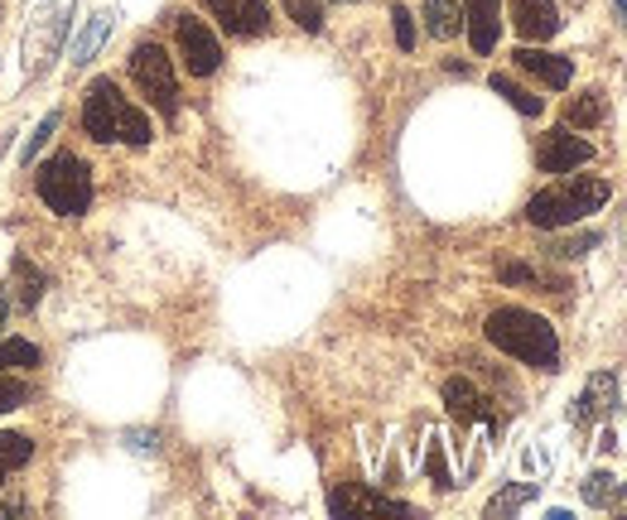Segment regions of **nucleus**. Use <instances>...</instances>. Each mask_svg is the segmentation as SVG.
<instances>
[{"mask_svg": "<svg viewBox=\"0 0 627 520\" xmlns=\"http://www.w3.org/2000/svg\"><path fill=\"white\" fill-rule=\"evenodd\" d=\"M30 385L15 381V377H0V415H10V409H20L24 401H30Z\"/></svg>", "mask_w": 627, "mask_h": 520, "instance_id": "nucleus-28", "label": "nucleus"}, {"mask_svg": "<svg viewBox=\"0 0 627 520\" xmlns=\"http://www.w3.org/2000/svg\"><path fill=\"white\" fill-rule=\"evenodd\" d=\"M613 405H618V377H613V371H594V377L584 381V395L570 405V425H579V429L598 425L603 415H613Z\"/></svg>", "mask_w": 627, "mask_h": 520, "instance_id": "nucleus-11", "label": "nucleus"}, {"mask_svg": "<svg viewBox=\"0 0 627 520\" xmlns=\"http://www.w3.org/2000/svg\"><path fill=\"white\" fill-rule=\"evenodd\" d=\"M579 497H584L589 506H598V511H608V506H618L627 497V487L613 473H589L584 487H579Z\"/></svg>", "mask_w": 627, "mask_h": 520, "instance_id": "nucleus-18", "label": "nucleus"}, {"mask_svg": "<svg viewBox=\"0 0 627 520\" xmlns=\"http://www.w3.org/2000/svg\"><path fill=\"white\" fill-rule=\"evenodd\" d=\"M285 5H289V15L299 20V30L319 34V24H323V10H319V0H285Z\"/></svg>", "mask_w": 627, "mask_h": 520, "instance_id": "nucleus-29", "label": "nucleus"}, {"mask_svg": "<svg viewBox=\"0 0 627 520\" xmlns=\"http://www.w3.org/2000/svg\"><path fill=\"white\" fill-rule=\"evenodd\" d=\"M30 458H34V439H30V434H20V429L0 434V487H5L10 473H20Z\"/></svg>", "mask_w": 627, "mask_h": 520, "instance_id": "nucleus-17", "label": "nucleus"}, {"mask_svg": "<svg viewBox=\"0 0 627 520\" xmlns=\"http://www.w3.org/2000/svg\"><path fill=\"white\" fill-rule=\"evenodd\" d=\"M464 30H468V44L474 54H492L498 48V34H502V5L498 0H464Z\"/></svg>", "mask_w": 627, "mask_h": 520, "instance_id": "nucleus-13", "label": "nucleus"}, {"mask_svg": "<svg viewBox=\"0 0 627 520\" xmlns=\"http://www.w3.org/2000/svg\"><path fill=\"white\" fill-rule=\"evenodd\" d=\"M444 405H449V415L458 419V425H488V429H502V419H498V409H492V401L478 391L468 377H449L444 381Z\"/></svg>", "mask_w": 627, "mask_h": 520, "instance_id": "nucleus-10", "label": "nucleus"}, {"mask_svg": "<svg viewBox=\"0 0 627 520\" xmlns=\"http://www.w3.org/2000/svg\"><path fill=\"white\" fill-rule=\"evenodd\" d=\"M10 275H15V285H20V309H39V299H44V289H48L44 275L34 270L24 256L10 261Z\"/></svg>", "mask_w": 627, "mask_h": 520, "instance_id": "nucleus-20", "label": "nucleus"}, {"mask_svg": "<svg viewBox=\"0 0 627 520\" xmlns=\"http://www.w3.org/2000/svg\"><path fill=\"white\" fill-rule=\"evenodd\" d=\"M425 473L434 487H454V473H449V458H444V443L430 439V453H425Z\"/></svg>", "mask_w": 627, "mask_h": 520, "instance_id": "nucleus-25", "label": "nucleus"}, {"mask_svg": "<svg viewBox=\"0 0 627 520\" xmlns=\"http://www.w3.org/2000/svg\"><path fill=\"white\" fill-rule=\"evenodd\" d=\"M232 39H261L271 30V0H203Z\"/></svg>", "mask_w": 627, "mask_h": 520, "instance_id": "nucleus-8", "label": "nucleus"}, {"mask_svg": "<svg viewBox=\"0 0 627 520\" xmlns=\"http://www.w3.org/2000/svg\"><path fill=\"white\" fill-rule=\"evenodd\" d=\"M482 333H488V343L498 347V353L516 357L522 367H536V371H560V337L540 313L531 309H492L488 323H482Z\"/></svg>", "mask_w": 627, "mask_h": 520, "instance_id": "nucleus-1", "label": "nucleus"}, {"mask_svg": "<svg viewBox=\"0 0 627 520\" xmlns=\"http://www.w3.org/2000/svg\"><path fill=\"white\" fill-rule=\"evenodd\" d=\"M391 24H396V48L410 54V48H415V15H410L406 5H391Z\"/></svg>", "mask_w": 627, "mask_h": 520, "instance_id": "nucleus-27", "label": "nucleus"}, {"mask_svg": "<svg viewBox=\"0 0 627 520\" xmlns=\"http://www.w3.org/2000/svg\"><path fill=\"white\" fill-rule=\"evenodd\" d=\"M58 120H64V116H58V112H48V116L39 120V126H34L30 145H24V150H20V160H24V164H34V154H39L44 145H48V136H54V130H58Z\"/></svg>", "mask_w": 627, "mask_h": 520, "instance_id": "nucleus-26", "label": "nucleus"}, {"mask_svg": "<svg viewBox=\"0 0 627 520\" xmlns=\"http://www.w3.org/2000/svg\"><path fill=\"white\" fill-rule=\"evenodd\" d=\"M512 58H516V68H522V72H531V78H536V82H546V88H555V92H560V88H570V78H574V63H570V58L546 54V48H531V44H522Z\"/></svg>", "mask_w": 627, "mask_h": 520, "instance_id": "nucleus-14", "label": "nucleus"}, {"mask_svg": "<svg viewBox=\"0 0 627 520\" xmlns=\"http://www.w3.org/2000/svg\"><path fill=\"white\" fill-rule=\"evenodd\" d=\"M329 511L333 516H347V511H396V516H410V506L381 497V492H367V487H333L329 492Z\"/></svg>", "mask_w": 627, "mask_h": 520, "instance_id": "nucleus-15", "label": "nucleus"}, {"mask_svg": "<svg viewBox=\"0 0 627 520\" xmlns=\"http://www.w3.org/2000/svg\"><path fill=\"white\" fill-rule=\"evenodd\" d=\"M613 10H618V20H623V30H627V0H613Z\"/></svg>", "mask_w": 627, "mask_h": 520, "instance_id": "nucleus-34", "label": "nucleus"}, {"mask_svg": "<svg viewBox=\"0 0 627 520\" xmlns=\"http://www.w3.org/2000/svg\"><path fill=\"white\" fill-rule=\"evenodd\" d=\"M498 275L506 285H536V270H531V265H516V261H502Z\"/></svg>", "mask_w": 627, "mask_h": 520, "instance_id": "nucleus-31", "label": "nucleus"}, {"mask_svg": "<svg viewBox=\"0 0 627 520\" xmlns=\"http://www.w3.org/2000/svg\"><path fill=\"white\" fill-rule=\"evenodd\" d=\"M589 246H598V232H579V236H565V241H555V256H565V261H574V256H584Z\"/></svg>", "mask_w": 627, "mask_h": 520, "instance_id": "nucleus-30", "label": "nucleus"}, {"mask_svg": "<svg viewBox=\"0 0 627 520\" xmlns=\"http://www.w3.org/2000/svg\"><path fill=\"white\" fill-rule=\"evenodd\" d=\"M343 5H357V0H343Z\"/></svg>", "mask_w": 627, "mask_h": 520, "instance_id": "nucleus-35", "label": "nucleus"}, {"mask_svg": "<svg viewBox=\"0 0 627 520\" xmlns=\"http://www.w3.org/2000/svg\"><path fill=\"white\" fill-rule=\"evenodd\" d=\"M565 116H570V126H574V130L598 126V120H603V92H584V96H574L570 112H565Z\"/></svg>", "mask_w": 627, "mask_h": 520, "instance_id": "nucleus-23", "label": "nucleus"}, {"mask_svg": "<svg viewBox=\"0 0 627 520\" xmlns=\"http://www.w3.org/2000/svg\"><path fill=\"white\" fill-rule=\"evenodd\" d=\"M589 160H594V145L584 136H570V130H550V136H540V145H536L540 174H574V169Z\"/></svg>", "mask_w": 627, "mask_h": 520, "instance_id": "nucleus-9", "label": "nucleus"}, {"mask_svg": "<svg viewBox=\"0 0 627 520\" xmlns=\"http://www.w3.org/2000/svg\"><path fill=\"white\" fill-rule=\"evenodd\" d=\"M174 39H179V58H184V68L193 78H213L223 68V44H217V34L198 15H179Z\"/></svg>", "mask_w": 627, "mask_h": 520, "instance_id": "nucleus-6", "label": "nucleus"}, {"mask_svg": "<svg viewBox=\"0 0 627 520\" xmlns=\"http://www.w3.org/2000/svg\"><path fill=\"white\" fill-rule=\"evenodd\" d=\"M68 10H72V0H44L39 5V15L30 20V72H39L48 58L58 54V44H64V30H68Z\"/></svg>", "mask_w": 627, "mask_h": 520, "instance_id": "nucleus-7", "label": "nucleus"}, {"mask_svg": "<svg viewBox=\"0 0 627 520\" xmlns=\"http://www.w3.org/2000/svg\"><path fill=\"white\" fill-rule=\"evenodd\" d=\"M608 184L603 178H560V184L540 188L536 198L526 203V222L540 227V232H560V227L584 222L589 212H598L608 203Z\"/></svg>", "mask_w": 627, "mask_h": 520, "instance_id": "nucleus-3", "label": "nucleus"}, {"mask_svg": "<svg viewBox=\"0 0 627 520\" xmlns=\"http://www.w3.org/2000/svg\"><path fill=\"white\" fill-rule=\"evenodd\" d=\"M126 443H130V449H140V453H155V434H126Z\"/></svg>", "mask_w": 627, "mask_h": 520, "instance_id": "nucleus-32", "label": "nucleus"}, {"mask_svg": "<svg viewBox=\"0 0 627 520\" xmlns=\"http://www.w3.org/2000/svg\"><path fill=\"white\" fill-rule=\"evenodd\" d=\"M488 88L498 92V96H506V106H516L522 116H540V112H546V102H540V96H531L526 88H516V82L506 78V72H492Z\"/></svg>", "mask_w": 627, "mask_h": 520, "instance_id": "nucleus-21", "label": "nucleus"}, {"mask_svg": "<svg viewBox=\"0 0 627 520\" xmlns=\"http://www.w3.org/2000/svg\"><path fill=\"white\" fill-rule=\"evenodd\" d=\"M425 30L430 39H454L464 30V5L458 0H425Z\"/></svg>", "mask_w": 627, "mask_h": 520, "instance_id": "nucleus-16", "label": "nucleus"}, {"mask_svg": "<svg viewBox=\"0 0 627 520\" xmlns=\"http://www.w3.org/2000/svg\"><path fill=\"white\" fill-rule=\"evenodd\" d=\"M130 78H136V88L150 96V106H155L160 116H169V120L179 116L174 58H169L160 44H136V48H130Z\"/></svg>", "mask_w": 627, "mask_h": 520, "instance_id": "nucleus-5", "label": "nucleus"}, {"mask_svg": "<svg viewBox=\"0 0 627 520\" xmlns=\"http://www.w3.org/2000/svg\"><path fill=\"white\" fill-rule=\"evenodd\" d=\"M526 501H536V482H512V487L488 501V516H512V511H522Z\"/></svg>", "mask_w": 627, "mask_h": 520, "instance_id": "nucleus-22", "label": "nucleus"}, {"mask_svg": "<svg viewBox=\"0 0 627 520\" xmlns=\"http://www.w3.org/2000/svg\"><path fill=\"white\" fill-rule=\"evenodd\" d=\"M44 353L34 343H20V337H10V343H0V371L5 367H39Z\"/></svg>", "mask_w": 627, "mask_h": 520, "instance_id": "nucleus-24", "label": "nucleus"}, {"mask_svg": "<svg viewBox=\"0 0 627 520\" xmlns=\"http://www.w3.org/2000/svg\"><path fill=\"white\" fill-rule=\"evenodd\" d=\"M106 39H112V15H92L88 30H82V39L72 44V68H88Z\"/></svg>", "mask_w": 627, "mask_h": 520, "instance_id": "nucleus-19", "label": "nucleus"}, {"mask_svg": "<svg viewBox=\"0 0 627 520\" xmlns=\"http://www.w3.org/2000/svg\"><path fill=\"white\" fill-rule=\"evenodd\" d=\"M512 24L526 44H546L560 34V5L555 0H512Z\"/></svg>", "mask_w": 627, "mask_h": 520, "instance_id": "nucleus-12", "label": "nucleus"}, {"mask_svg": "<svg viewBox=\"0 0 627 520\" xmlns=\"http://www.w3.org/2000/svg\"><path fill=\"white\" fill-rule=\"evenodd\" d=\"M82 130H88V140L96 145H130V150H145V145L155 140V126L150 116L140 112V106H130L121 88L112 78H96L88 92H82Z\"/></svg>", "mask_w": 627, "mask_h": 520, "instance_id": "nucleus-2", "label": "nucleus"}, {"mask_svg": "<svg viewBox=\"0 0 627 520\" xmlns=\"http://www.w3.org/2000/svg\"><path fill=\"white\" fill-rule=\"evenodd\" d=\"M34 193H39V203L48 212L82 217L92 208V169H88V160H78V154H68V150L48 154V160L39 164V174H34Z\"/></svg>", "mask_w": 627, "mask_h": 520, "instance_id": "nucleus-4", "label": "nucleus"}, {"mask_svg": "<svg viewBox=\"0 0 627 520\" xmlns=\"http://www.w3.org/2000/svg\"><path fill=\"white\" fill-rule=\"evenodd\" d=\"M5 319H10V299L0 294V328H5Z\"/></svg>", "mask_w": 627, "mask_h": 520, "instance_id": "nucleus-33", "label": "nucleus"}]
</instances>
